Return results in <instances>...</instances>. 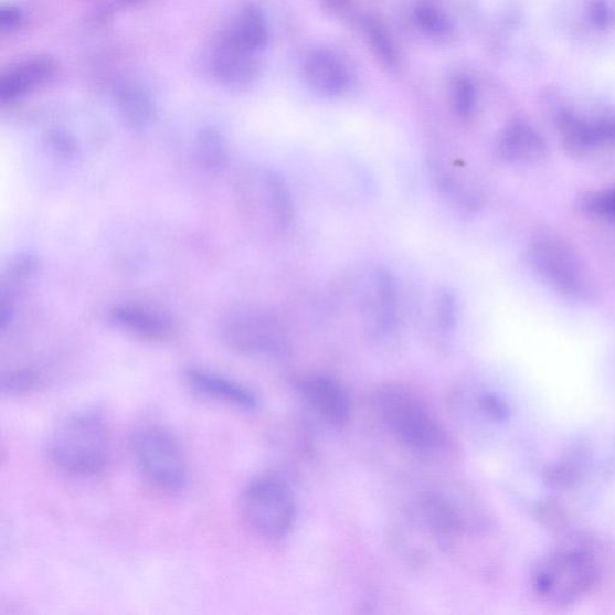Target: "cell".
Wrapping results in <instances>:
<instances>
[{"mask_svg":"<svg viewBox=\"0 0 615 615\" xmlns=\"http://www.w3.org/2000/svg\"><path fill=\"white\" fill-rule=\"evenodd\" d=\"M300 394L314 412L331 425H344L351 414L347 392L338 382L324 375H311L299 384Z\"/></svg>","mask_w":615,"mask_h":615,"instance_id":"9c48e42d","label":"cell"},{"mask_svg":"<svg viewBox=\"0 0 615 615\" xmlns=\"http://www.w3.org/2000/svg\"><path fill=\"white\" fill-rule=\"evenodd\" d=\"M414 19L421 31L435 39L449 38L453 32L449 21L444 13L434 7L418 4L414 9Z\"/></svg>","mask_w":615,"mask_h":615,"instance_id":"2e32d148","label":"cell"},{"mask_svg":"<svg viewBox=\"0 0 615 615\" xmlns=\"http://www.w3.org/2000/svg\"><path fill=\"white\" fill-rule=\"evenodd\" d=\"M367 31L378 57L389 67L397 65V56H395L394 46L386 31L377 22L369 23Z\"/></svg>","mask_w":615,"mask_h":615,"instance_id":"d6986e66","label":"cell"},{"mask_svg":"<svg viewBox=\"0 0 615 615\" xmlns=\"http://www.w3.org/2000/svg\"><path fill=\"white\" fill-rule=\"evenodd\" d=\"M590 576V565L577 554L556 556L541 572L539 587L552 596H571L581 592Z\"/></svg>","mask_w":615,"mask_h":615,"instance_id":"30bf717a","label":"cell"},{"mask_svg":"<svg viewBox=\"0 0 615 615\" xmlns=\"http://www.w3.org/2000/svg\"><path fill=\"white\" fill-rule=\"evenodd\" d=\"M39 381L38 374L32 371H18L4 374L2 379V391L9 395H18L32 391Z\"/></svg>","mask_w":615,"mask_h":615,"instance_id":"44dd1931","label":"cell"},{"mask_svg":"<svg viewBox=\"0 0 615 615\" xmlns=\"http://www.w3.org/2000/svg\"><path fill=\"white\" fill-rule=\"evenodd\" d=\"M530 258L539 275L556 291L575 298L587 294L584 273L564 244L553 238H540L531 245Z\"/></svg>","mask_w":615,"mask_h":615,"instance_id":"5b68a950","label":"cell"},{"mask_svg":"<svg viewBox=\"0 0 615 615\" xmlns=\"http://www.w3.org/2000/svg\"><path fill=\"white\" fill-rule=\"evenodd\" d=\"M306 84L324 97H341L351 91L354 76L351 64L335 50L310 51L303 62Z\"/></svg>","mask_w":615,"mask_h":615,"instance_id":"8992f818","label":"cell"},{"mask_svg":"<svg viewBox=\"0 0 615 615\" xmlns=\"http://www.w3.org/2000/svg\"><path fill=\"white\" fill-rule=\"evenodd\" d=\"M423 517L431 528L439 532L454 530L457 526V517L454 509L439 497H428L422 503Z\"/></svg>","mask_w":615,"mask_h":615,"instance_id":"9a60e30c","label":"cell"},{"mask_svg":"<svg viewBox=\"0 0 615 615\" xmlns=\"http://www.w3.org/2000/svg\"><path fill=\"white\" fill-rule=\"evenodd\" d=\"M241 512L257 537L277 540L293 529L296 507L288 487L275 477L262 476L244 488Z\"/></svg>","mask_w":615,"mask_h":615,"instance_id":"277c9868","label":"cell"},{"mask_svg":"<svg viewBox=\"0 0 615 615\" xmlns=\"http://www.w3.org/2000/svg\"><path fill=\"white\" fill-rule=\"evenodd\" d=\"M46 453L54 467L73 476L103 473L112 460V435L98 410L85 409L65 416L52 430Z\"/></svg>","mask_w":615,"mask_h":615,"instance_id":"6da1fadb","label":"cell"},{"mask_svg":"<svg viewBox=\"0 0 615 615\" xmlns=\"http://www.w3.org/2000/svg\"><path fill=\"white\" fill-rule=\"evenodd\" d=\"M582 208L586 212L615 221V188L587 195Z\"/></svg>","mask_w":615,"mask_h":615,"instance_id":"ffe728a7","label":"cell"},{"mask_svg":"<svg viewBox=\"0 0 615 615\" xmlns=\"http://www.w3.org/2000/svg\"><path fill=\"white\" fill-rule=\"evenodd\" d=\"M53 73L50 60L36 59L23 62L12 67L0 82V98L11 102L22 97L23 94L40 86Z\"/></svg>","mask_w":615,"mask_h":615,"instance_id":"8fae6325","label":"cell"},{"mask_svg":"<svg viewBox=\"0 0 615 615\" xmlns=\"http://www.w3.org/2000/svg\"><path fill=\"white\" fill-rule=\"evenodd\" d=\"M456 300L453 294L445 291L439 297L437 303V319L444 328H449L456 321Z\"/></svg>","mask_w":615,"mask_h":615,"instance_id":"7402d4cb","label":"cell"},{"mask_svg":"<svg viewBox=\"0 0 615 615\" xmlns=\"http://www.w3.org/2000/svg\"><path fill=\"white\" fill-rule=\"evenodd\" d=\"M266 189L273 218L280 227H289L294 219V202L289 185L277 172H268Z\"/></svg>","mask_w":615,"mask_h":615,"instance_id":"5bb4252c","label":"cell"},{"mask_svg":"<svg viewBox=\"0 0 615 615\" xmlns=\"http://www.w3.org/2000/svg\"><path fill=\"white\" fill-rule=\"evenodd\" d=\"M198 157L203 167L219 170L225 166L226 152L223 141L216 134L203 132L198 141Z\"/></svg>","mask_w":615,"mask_h":615,"instance_id":"ac0fdd59","label":"cell"},{"mask_svg":"<svg viewBox=\"0 0 615 615\" xmlns=\"http://www.w3.org/2000/svg\"><path fill=\"white\" fill-rule=\"evenodd\" d=\"M226 343L243 353L278 358L288 351V343L279 328L268 321H237L227 328Z\"/></svg>","mask_w":615,"mask_h":615,"instance_id":"ba28073f","label":"cell"},{"mask_svg":"<svg viewBox=\"0 0 615 615\" xmlns=\"http://www.w3.org/2000/svg\"><path fill=\"white\" fill-rule=\"evenodd\" d=\"M113 320L125 330L149 339L162 338L170 331L168 319L140 307H118L113 311Z\"/></svg>","mask_w":615,"mask_h":615,"instance_id":"7c38bea8","label":"cell"},{"mask_svg":"<svg viewBox=\"0 0 615 615\" xmlns=\"http://www.w3.org/2000/svg\"><path fill=\"white\" fill-rule=\"evenodd\" d=\"M136 467L155 487L174 494L189 483V467L184 450L177 437L159 426L136 430L130 439Z\"/></svg>","mask_w":615,"mask_h":615,"instance_id":"7a4b0ae2","label":"cell"},{"mask_svg":"<svg viewBox=\"0 0 615 615\" xmlns=\"http://www.w3.org/2000/svg\"><path fill=\"white\" fill-rule=\"evenodd\" d=\"M184 377L188 386L203 399L243 412H253L258 406L256 393L234 379L197 367L188 368Z\"/></svg>","mask_w":615,"mask_h":615,"instance_id":"52a82bcc","label":"cell"},{"mask_svg":"<svg viewBox=\"0 0 615 615\" xmlns=\"http://www.w3.org/2000/svg\"><path fill=\"white\" fill-rule=\"evenodd\" d=\"M542 150L539 139L521 128L510 129L502 136L499 145V156L511 162L539 159Z\"/></svg>","mask_w":615,"mask_h":615,"instance_id":"4fadbf2b","label":"cell"},{"mask_svg":"<svg viewBox=\"0 0 615 615\" xmlns=\"http://www.w3.org/2000/svg\"><path fill=\"white\" fill-rule=\"evenodd\" d=\"M378 406L389 428L407 448L421 454H436L447 445V435L441 423L406 390H382Z\"/></svg>","mask_w":615,"mask_h":615,"instance_id":"3957f363","label":"cell"},{"mask_svg":"<svg viewBox=\"0 0 615 615\" xmlns=\"http://www.w3.org/2000/svg\"><path fill=\"white\" fill-rule=\"evenodd\" d=\"M450 102L460 119H469L475 114L476 94L467 76L457 75L450 85Z\"/></svg>","mask_w":615,"mask_h":615,"instance_id":"e0dca14e","label":"cell"}]
</instances>
